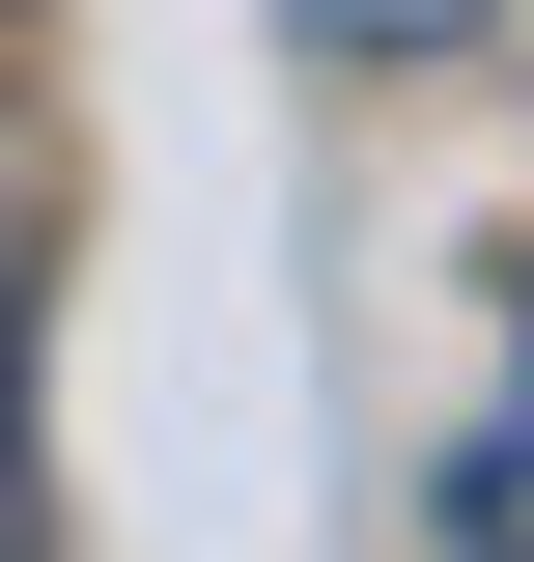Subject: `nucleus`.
<instances>
[{"mask_svg": "<svg viewBox=\"0 0 534 562\" xmlns=\"http://www.w3.org/2000/svg\"><path fill=\"white\" fill-rule=\"evenodd\" d=\"M422 535H450V562H534V366H507V394H478V450H450V479H422Z\"/></svg>", "mask_w": 534, "mask_h": 562, "instance_id": "obj_1", "label": "nucleus"}, {"mask_svg": "<svg viewBox=\"0 0 534 562\" xmlns=\"http://www.w3.org/2000/svg\"><path fill=\"white\" fill-rule=\"evenodd\" d=\"M281 29H337V57H450V29H507V0H281Z\"/></svg>", "mask_w": 534, "mask_h": 562, "instance_id": "obj_2", "label": "nucleus"}]
</instances>
